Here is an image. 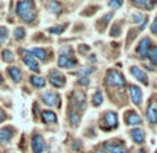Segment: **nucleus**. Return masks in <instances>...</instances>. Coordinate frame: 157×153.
<instances>
[{"instance_id": "1", "label": "nucleus", "mask_w": 157, "mask_h": 153, "mask_svg": "<svg viewBox=\"0 0 157 153\" xmlns=\"http://www.w3.org/2000/svg\"><path fill=\"white\" fill-rule=\"evenodd\" d=\"M17 14L24 20L25 22H32L35 18V11H33V3L29 0L18 2L17 3Z\"/></svg>"}, {"instance_id": "2", "label": "nucleus", "mask_w": 157, "mask_h": 153, "mask_svg": "<svg viewBox=\"0 0 157 153\" xmlns=\"http://www.w3.org/2000/svg\"><path fill=\"white\" fill-rule=\"evenodd\" d=\"M106 82L110 86H124L125 85V78L122 74L117 70H109L106 74Z\"/></svg>"}, {"instance_id": "3", "label": "nucleus", "mask_w": 157, "mask_h": 153, "mask_svg": "<svg viewBox=\"0 0 157 153\" xmlns=\"http://www.w3.org/2000/svg\"><path fill=\"white\" fill-rule=\"evenodd\" d=\"M117 125H118V116H117V113L107 112L103 117V123H100V127L103 130L109 131V130H113V128H117Z\"/></svg>"}, {"instance_id": "4", "label": "nucleus", "mask_w": 157, "mask_h": 153, "mask_svg": "<svg viewBox=\"0 0 157 153\" xmlns=\"http://www.w3.org/2000/svg\"><path fill=\"white\" fill-rule=\"evenodd\" d=\"M49 82L54 86V88H61L65 85V76L61 73H59L57 70L50 71L49 74Z\"/></svg>"}, {"instance_id": "5", "label": "nucleus", "mask_w": 157, "mask_h": 153, "mask_svg": "<svg viewBox=\"0 0 157 153\" xmlns=\"http://www.w3.org/2000/svg\"><path fill=\"white\" fill-rule=\"evenodd\" d=\"M22 60H24L25 65H27L29 70L36 71V73L39 71V64H38V61H36V59L29 53V52H28V50H24V52H22Z\"/></svg>"}, {"instance_id": "6", "label": "nucleus", "mask_w": 157, "mask_h": 153, "mask_svg": "<svg viewBox=\"0 0 157 153\" xmlns=\"http://www.w3.org/2000/svg\"><path fill=\"white\" fill-rule=\"evenodd\" d=\"M59 67H61V68H72L75 64H77V60L74 59V57L71 56V54H64V53H61L59 56Z\"/></svg>"}, {"instance_id": "7", "label": "nucleus", "mask_w": 157, "mask_h": 153, "mask_svg": "<svg viewBox=\"0 0 157 153\" xmlns=\"http://www.w3.org/2000/svg\"><path fill=\"white\" fill-rule=\"evenodd\" d=\"M104 149L107 150L109 153H124L125 152V145L121 143V142H106L104 143Z\"/></svg>"}, {"instance_id": "8", "label": "nucleus", "mask_w": 157, "mask_h": 153, "mask_svg": "<svg viewBox=\"0 0 157 153\" xmlns=\"http://www.w3.org/2000/svg\"><path fill=\"white\" fill-rule=\"evenodd\" d=\"M42 100H43V103L48 104V106H60L59 96H57L54 92H44V93L42 95Z\"/></svg>"}, {"instance_id": "9", "label": "nucleus", "mask_w": 157, "mask_h": 153, "mask_svg": "<svg viewBox=\"0 0 157 153\" xmlns=\"http://www.w3.org/2000/svg\"><path fill=\"white\" fill-rule=\"evenodd\" d=\"M149 50H150V39L149 38H143L140 39L139 45L136 47V52L140 57H147Z\"/></svg>"}, {"instance_id": "10", "label": "nucleus", "mask_w": 157, "mask_h": 153, "mask_svg": "<svg viewBox=\"0 0 157 153\" xmlns=\"http://www.w3.org/2000/svg\"><path fill=\"white\" fill-rule=\"evenodd\" d=\"M131 74H132L135 78H136L139 82H142L143 85H147L149 84V80H147V75H146L145 71H142L139 67H136V65H133V67H131Z\"/></svg>"}, {"instance_id": "11", "label": "nucleus", "mask_w": 157, "mask_h": 153, "mask_svg": "<svg viewBox=\"0 0 157 153\" xmlns=\"http://www.w3.org/2000/svg\"><path fill=\"white\" fill-rule=\"evenodd\" d=\"M44 150V141L39 134H35L32 136V152L33 153H42Z\"/></svg>"}, {"instance_id": "12", "label": "nucleus", "mask_w": 157, "mask_h": 153, "mask_svg": "<svg viewBox=\"0 0 157 153\" xmlns=\"http://www.w3.org/2000/svg\"><path fill=\"white\" fill-rule=\"evenodd\" d=\"M129 96H131V100H132L136 106L142 103V91H140L139 86L131 85L129 86Z\"/></svg>"}, {"instance_id": "13", "label": "nucleus", "mask_w": 157, "mask_h": 153, "mask_svg": "<svg viewBox=\"0 0 157 153\" xmlns=\"http://www.w3.org/2000/svg\"><path fill=\"white\" fill-rule=\"evenodd\" d=\"M146 117H147V120L150 121L151 124H157V107L153 102L149 103L147 110H146Z\"/></svg>"}, {"instance_id": "14", "label": "nucleus", "mask_w": 157, "mask_h": 153, "mask_svg": "<svg viewBox=\"0 0 157 153\" xmlns=\"http://www.w3.org/2000/svg\"><path fill=\"white\" fill-rule=\"evenodd\" d=\"M131 138L133 139V142L135 143H143V141H145V132H143L140 128H133L132 131H131Z\"/></svg>"}, {"instance_id": "15", "label": "nucleus", "mask_w": 157, "mask_h": 153, "mask_svg": "<svg viewBox=\"0 0 157 153\" xmlns=\"http://www.w3.org/2000/svg\"><path fill=\"white\" fill-rule=\"evenodd\" d=\"M42 121L48 124H56L57 123V116L54 112H50V110H44L42 112Z\"/></svg>"}, {"instance_id": "16", "label": "nucleus", "mask_w": 157, "mask_h": 153, "mask_svg": "<svg viewBox=\"0 0 157 153\" xmlns=\"http://www.w3.org/2000/svg\"><path fill=\"white\" fill-rule=\"evenodd\" d=\"M128 125H139L142 124V118L139 117V114H136L135 112H129L127 114V118H125Z\"/></svg>"}, {"instance_id": "17", "label": "nucleus", "mask_w": 157, "mask_h": 153, "mask_svg": "<svg viewBox=\"0 0 157 153\" xmlns=\"http://www.w3.org/2000/svg\"><path fill=\"white\" fill-rule=\"evenodd\" d=\"M13 136V130L10 127H4L0 130V141L2 142H9Z\"/></svg>"}, {"instance_id": "18", "label": "nucleus", "mask_w": 157, "mask_h": 153, "mask_svg": "<svg viewBox=\"0 0 157 153\" xmlns=\"http://www.w3.org/2000/svg\"><path fill=\"white\" fill-rule=\"evenodd\" d=\"M7 73H9V75L11 76V80L14 82H20L21 81V70L18 67H9Z\"/></svg>"}, {"instance_id": "19", "label": "nucleus", "mask_w": 157, "mask_h": 153, "mask_svg": "<svg viewBox=\"0 0 157 153\" xmlns=\"http://www.w3.org/2000/svg\"><path fill=\"white\" fill-rule=\"evenodd\" d=\"M29 53L32 54L33 57L39 59V60H46V50H44V49H40V47H35V49H31Z\"/></svg>"}, {"instance_id": "20", "label": "nucleus", "mask_w": 157, "mask_h": 153, "mask_svg": "<svg viewBox=\"0 0 157 153\" xmlns=\"http://www.w3.org/2000/svg\"><path fill=\"white\" fill-rule=\"evenodd\" d=\"M31 84L33 86H36V88H43L46 85V81H44V78H42L39 75H32L31 76Z\"/></svg>"}, {"instance_id": "21", "label": "nucleus", "mask_w": 157, "mask_h": 153, "mask_svg": "<svg viewBox=\"0 0 157 153\" xmlns=\"http://www.w3.org/2000/svg\"><path fill=\"white\" fill-rule=\"evenodd\" d=\"M103 103V93H101V91H96V93L93 95L92 97V104L93 106H100V104Z\"/></svg>"}, {"instance_id": "22", "label": "nucleus", "mask_w": 157, "mask_h": 153, "mask_svg": "<svg viewBox=\"0 0 157 153\" xmlns=\"http://www.w3.org/2000/svg\"><path fill=\"white\" fill-rule=\"evenodd\" d=\"M147 57L150 59V61L153 63V64H157V46H153L150 50H149Z\"/></svg>"}, {"instance_id": "23", "label": "nucleus", "mask_w": 157, "mask_h": 153, "mask_svg": "<svg viewBox=\"0 0 157 153\" xmlns=\"http://www.w3.org/2000/svg\"><path fill=\"white\" fill-rule=\"evenodd\" d=\"M70 121H71V125L72 127H77L78 123H79V114L70 110Z\"/></svg>"}, {"instance_id": "24", "label": "nucleus", "mask_w": 157, "mask_h": 153, "mask_svg": "<svg viewBox=\"0 0 157 153\" xmlns=\"http://www.w3.org/2000/svg\"><path fill=\"white\" fill-rule=\"evenodd\" d=\"M133 4H135V6L149 7V9H150V7H153V6H154V3H149L147 0H135V2H133Z\"/></svg>"}, {"instance_id": "25", "label": "nucleus", "mask_w": 157, "mask_h": 153, "mask_svg": "<svg viewBox=\"0 0 157 153\" xmlns=\"http://www.w3.org/2000/svg\"><path fill=\"white\" fill-rule=\"evenodd\" d=\"M2 56H3V60L6 63L13 61V59H14V56H13V52H10V50H4L3 53H2Z\"/></svg>"}, {"instance_id": "26", "label": "nucleus", "mask_w": 157, "mask_h": 153, "mask_svg": "<svg viewBox=\"0 0 157 153\" xmlns=\"http://www.w3.org/2000/svg\"><path fill=\"white\" fill-rule=\"evenodd\" d=\"M64 29H65V25H57V27L50 28V29H49V32H50V33H57V35H59V33H61Z\"/></svg>"}, {"instance_id": "27", "label": "nucleus", "mask_w": 157, "mask_h": 153, "mask_svg": "<svg viewBox=\"0 0 157 153\" xmlns=\"http://www.w3.org/2000/svg\"><path fill=\"white\" fill-rule=\"evenodd\" d=\"M93 70H95V68H92V67H83V68H81V70L78 71V75H83V76H86L88 74L93 73Z\"/></svg>"}, {"instance_id": "28", "label": "nucleus", "mask_w": 157, "mask_h": 153, "mask_svg": "<svg viewBox=\"0 0 157 153\" xmlns=\"http://www.w3.org/2000/svg\"><path fill=\"white\" fill-rule=\"evenodd\" d=\"M7 36H9L7 29L4 27H0V42H4L7 39Z\"/></svg>"}, {"instance_id": "29", "label": "nucleus", "mask_w": 157, "mask_h": 153, "mask_svg": "<svg viewBox=\"0 0 157 153\" xmlns=\"http://www.w3.org/2000/svg\"><path fill=\"white\" fill-rule=\"evenodd\" d=\"M24 35H25L24 28H17V29H15V32H14L15 39H21V38H24Z\"/></svg>"}, {"instance_id": "30", "label": "nucleus", "mask_w": 157, "mask_h": 153, "mask_svg": "<svg viewBox=\"0 0 157 153\" xmlns=\"http://www.w3.org/2000/svg\"><path fill=\"white\" fill-rule=\"evenodd\" d=\"M132 20L135 24H139L143 21V15L140 14V13H135V14H132Z\"/></svg>"}, {"instance_id": "31", "label": "nucleus", "mask_w": 157, "mask_h": 153, "mask_svg": "<svg viewBox=\"0 0 157 153\" xmlns=\"http://www.w3.org/2000/svg\"><path fill=\"white\" fill-rule=\"evenodd\" d=\"M49 7H50V10L53 13H59L60 11V4H57L56 2H52V3L49 4Z\"/></svg>"}, {"instance_id": "32", "label": "nucleus", "mask_w": 157, "mask_h": 153, "mask_svg": "<svg viewBox=\"0 0 157 153\" xmlns=\"http://www.w3.org/2000/svg\"><path fill=\"white\" fill-rule=\"evenodd\" d=\"M150 29H151V32H153L154 35H157V18H154V21L151 22Z\"/></svg>"}, {"instance_id": "33", "label": "nucleus", "mask_w": 157, "mask_h": 153, "mask_svg": "<svg viewBox=\"0 0 157 153\" xmlns=\"http://www.w3.org/2000/svg\"><path fill=\"white\" fill-rule=\"evenodd\" d=\"M79 85H83V86L89 85V78L88 76H82V80H79Z\"/></svg>"}, {"instance_id": "34", "label": "nucleus", "mask_w": 157, "mask_h": 153, "mask_svg": "<svg viewBox=\"0 0 157 153\" xmlns=\"http://www.w3.org/2000/svg\"><path fill=\"white\" fill-rule=\"evenodd\" d=\"M118 36L120 35V27H114L113 29H111V36Z\"/></svg>"}, {"instance_id": "35", "label": "nucleus", "mask_w": 157, "mask_h": 153, "mask_svg": "<svg viewBox=\"0 0 157 153\" xmlns=\"http://www.w3.org/2000/svg\"><path fill=\"white\" fill-rule=\"evenodd\" d=\"M121 4H122L121 2H110L109 6H110V7H120Z\"/></svg>"}, {"instance_id": "36", "label": "nucleus", "mask_w": 157, "mask_h": 153, "mask_svg": "<svg viewBox=\"0 0 157 153\" xmlns=\"http://www.w3.org/2000/svg\"><path fill=\"white\" fill-rule=\"evenodd\" d=\"M136 153H146V152H145V150H143V149H139Z\"/></svg>"}, {"instance_id": "37", "label": "nucleus", "mask_w": 157, "mask_h": 153, "mask_svg": "<svg viewBox=\"0 0 157 153\" xmlns=\"http://www.w3.org/2000/svg\"><path fill=\"white\" fill-rule=\"evenodd\" d=\"M3 82V76H2V74H0V84Z\"/></svg>"}, {"instance_id": "38", "label": "nucleus", "mask_w": 157, "mask_h": 153, "mask_svg": "<svg viewBox=\"0 0 157 153\" xmlns=\"http://www.w3.org/2000/svg\"><path fill=\"white\" fill-rule=\"evenodd\" d=\"M95 153H104V152H103V150H96Z\"/></svg>"}, {"instance_id": "39", "label": "nucleus", "mask_w": 157, "mask_h": 153, "mask_svg": "<svg viewBox=\"0 0 157 153\" xmlns=\"http://www.w3.org/2000/svg\"><path fill=\"white\" fill-rule=\"evenodd\" d=\"M154 104H156V107H157V100H156V103H154Z\"/></svg>"}, {"instance_id": "40", "label": "nucleus", "mask_w": 157, "mask_h": 153, "mask_svg": "<svg viewBox=\"0 0 157 153\" xmlns=\"http://www.w3.org/2000/svg\"><path fill=\"white\" fill-rule=\"evenodd\" d=\"M156 153H157V152H156Z\"/></svg>"}]
</instances>
